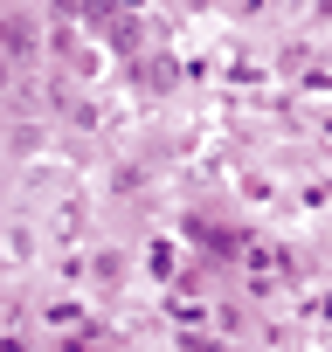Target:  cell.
Masks as SVG:
<instances>
[{
  "label": "cell",
  "instance_id": "obj_1",
  "mask_svg": "<svg viewBox=\"0 0 332 352\" xmlns=\"http://www.w3.org/2000/svg\"><path fill=\"white\" fill-rule=\"evenodd\" d=\"M8 63H14V69H35V63H42V28H35L28 8L8 14Z\"/></svg>",
  "mask_w": 332,
  "mask_h": 352
},
{
  "label": "cell",
  "instance_id": "obj_2",
  "mask_svg": "<svg viewBox=\"0 0 332 352\" xmlns=\"http://www.w3.org/2000/svg\"><path fill=\"white\" fill-rule=\"evenodd\" d=\"M42 324H49V331H90V324H83V311H76L70 297H56V304L42 311Z\"/></svg>",
  "mask_w": 332,
  "mask_h": 352
},
{
  "label": "cell",
  "instance_id": "obj_3",
  "mask_svg": "<svg viewBox=\"0 0 332 352\" xmlns=\"http://www.w3.org/2000/svg\"><path fill=\"white\" fill-rule=\"evenodd\" d=\"M318 21H332V0H318Z\"/></svg>",
  "mask_w": 332,
  "mask_h": 352
}]
</instances>
